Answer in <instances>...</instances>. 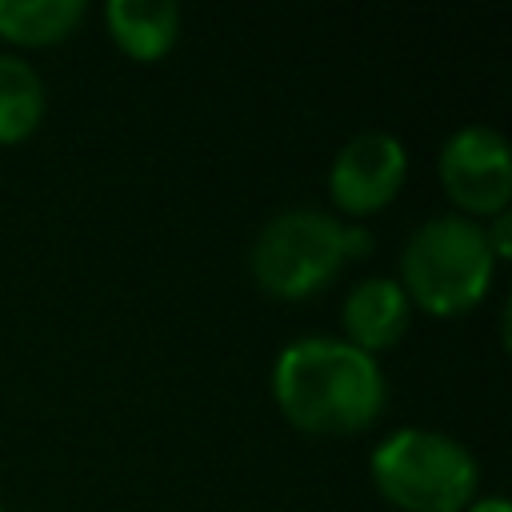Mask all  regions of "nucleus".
Returning a JSON list of instances; mask_svg holds the SVG:
<instances>
[{"label":"nucleus","instance_id":"nucleus-1","mask_svg":"<svg viewBox=\"0 0 512 512\" xmlns=\"http://www.w3.org/2000/svg\"><path fill=\"white\" fill-rule=\"evenodd\" d=\"M272 396L284 420L316 436H352L376 424L384 408V372L376 356L336 336H304L280 348Z\"/></svg>","mask_w":512,"mask_h":512},{"label":"nucleus","instance_id":"nucleus-2","mask_svg":"<svg viewBox=\"0 0 512 512\" xmlns=\"http://www.w3.org/2000/svg\"><path fill=\"white\" fill-rule=\"evenodd\" d=\"M492 276L496 256L488 248L484 224L468 216H432L408 236L396 284L420 312L452 320L488 296Z\"/></svg>","mask_w":512,"mask_h":512},{"label":"nucleus","instance_id":"nucleus-3","mask_svg":"<svg viewBox=\"0 0 512 512\" xmlns=\"http://www.w3.org/2000/svg\"><path fill=\"white\" fill-rule=\"evenodd\" d=\"M376 492L400 512H464L476 500V456L432 428H400L372 448Z\"/></svg>","mask_w":512,"mask_h":512},{"label":"nucleus","instance_id":"nucleus-4","mask_svg":"<svg viewBox=\"0 0 512 512\" xmlns=\"http://www.w3.org/2000/svg\"><path fill=\"white\" fill-rule=\"evenodd\" d=\"M248 268L268 296L308 300L344 268V224L316 208H288L256 232Z\"/></svg>","mask_w":512,"mask_h":512},{"label":"nucleus","instance_id":"nucleus-5","mask_svg":"<svg viewBox=\"0 0 512 512\" xmlns=\"http://www.w3.org/2000/svg\"><path fill=\"white\" fill-rule=\"evenodd\" d=\"M436 176L468 220L500 216L512 200V148L496 128L468 124L444 140Z\"/></svg>","mask_w":512,"mask_h":512},{"label":"nucleus","instance_id":"nucleus-6","mask_svg":"<svg viewBox=\"0 0 512 512\" xmlns=\"http://www.w3.org/2000/svg\"><path fill=\"white\" fill-rule=\"evenodd\" d=\"M408 176V152L392 132H356L328 168V196L348 216H372L396 200Z\"/></svg>","mask_w":512,"mask_h":512},{"label":"nucleus","instance_id":"nucleus-7","mask_svg":"<svg viewBox=\"0 0 512 512\" xmlns=\"http://www.w3.org/2000/svg\"><path fill=\"white\" fill-rule=\"evenodd\" d=\"M408 316H412V304H408L404 288L392 276H368L344 300L348 344L368 352V356H376V352L392 348L408 332Z\"/></svg>","mask_w":512,"mask_h":512},{"label":"nucleus","instance_id":"nucleus-8","mask_svg":"<svg viewBox=\"0 0 512 512\" xmlns=\"http://www.w3.org/2000/svg\"><path fill=\"white\" fill-rule=\"evenodd\" d=\"M104 24L124 56L152 64L172 52L180 36V8L172 0H108Z\"/></svg>","mask_w":512,"mask_h":512},{"label":"nucleus","instance_id":"nucleus-9","mask_svg":"<svg viewBox=\"0 0 512 512\" xmlns=\"http://www.w3.org/2000/svg\"><path fill=\"white\" fill-rule=\"evenodd\" d=\"M84 12V0H0V40L20 48H48L68 40Z\"/></svg>","mask_w":512,"mask_h":512},{"label":"nucleus","instance_id":"nucleus-10","mask_svg":"<svg viewBox=\"0 0 512 512\" xmlns=\"http://www.w3.org/2000/svg\"><path fill=\"white\" fill-rule=\"evenodd\" d=\"M44 120V80L40 72L12 56L0 52V148L24 144Z\"/></svg>","mask_w":512,"mask_h":512},{"label":"nucleus","instance_id":"nucleus-11","mask_svg":"<svg viewBox=\"0 0 512 512\" xmlns=\"http://www.w3.org/2000/svg\"><path fill=\"white\" fill-rule=\"evenodd\" d=\"M484 236H488V248H492V256H496V264L512 256V216H508V212L492 216V224H484Z\"/></svg>","mask_w":512,"mask_h":512},{"label":"nucleus","instance_id":"nucleus-12","mask_svg":"<svg viewBox=\"0 0 512 512\" xmlns=\"http://www.w3.org/2000/svg\"><path fill=\"white\" fill-rule=\"evenodd\" d=\"M372 256V232L364 224H344V260Z\"/></svg>","mask_w":512,"mask_h":512},{"label":"nucleus","instance_id":"nucleus-13","mask_svg":"<svg viewBox=\"0 0 512 512\" xmlns=\"http://www.w3.org/2000/svg\"><path fill=\"white\" fill-rule=\"evenodd\" d=\"M464 512H512V504L504 496H476Z\"/></svg>","mask_w":512,"mask_h":512},{"label":"nucleus","instance_id":"nucleus-14","mask_svg":"<svg viewBox=\"0 0 512 512\" xmlns=\"http://www.w3.org/2000/svg\"><path fill=\"white\" fill-rule=\"evenodd\" d=\"M0 512H4V508H0Z\"/></svg>","mask_w":512,"mask_h":512}]
</instances>
